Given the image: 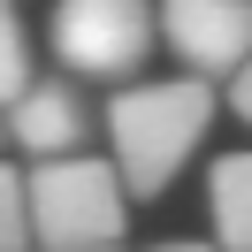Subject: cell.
<instances>
[{"instance_id": "cell-3", "label": "cell", "mask_w": 252, "mask_h": 252, "mask_svg": "<svg viewBox=\"0 0 252 252\" xmlns=\"http://www.w3.org/2000/svg\"><path fill=\"white\" fill-rule=\"evenodd\" d=\"M46 46L84 84H130L160 46V8L153 0H54Z\"/></svg>"}, {"instance_id": "cell-12", "label": "cell", "mask_w": 252, "mask_h": 252, "mask_svg": "<svg viewBox=\"0 0 252 252\" xmlns=\"http://www.w3.org/2000/svg\"><path fill=\"white\" fill-rule=\"evenodd\" d=\"M0 138H8V123H0Z\"/></svg>"}, {"instance_id": "cell-11", "label": "cell", "mask_w": 252, "mask_h": 252, "mask_svg": "<svg viewBox=\"0 0 252 252\" xmlns=\"http://www.w3.org/2000/svg\"><path fill=\"white\" fill-rule=\"evenodd\" d=\"M77 252H123V245H77Z\"/></svg>"}, {"instance_id": "cell-5", "label": "cell", "mask_w": 252, "mask_h": 252, "mask_svg": "<svg viewBox=\"0 0 252 252\" xmlns=\"http://www.w3.org/2000/svg\"><path fill=\"white\" fill-rule=\"evenodd\" d=\"M0 123H8V138L23 145L31 160L46 153H84V138H92V99H84V77H31L8 107H0Z\"/></svg>"}, {"instance_id": "cell-6", "label": "cell", "mask_w": 252, "mask_h": 252, "mask_svg": "<svg viewBox=\"0 0 252 252\" xmlns=\"http://www.w3.org/2000/svg\"><path fill=\"white\" fill-rule=\"evenodd\" d=\"M206 214H214V245L221 252H252V153L214 160V176H206Z\"/></svg>"}, {"instance_id": "cell-4", "label": "cell", "mask_w": 252, "mask_h": 252, "mask_svg": "<svg viewBox=\"0 0 252 252\" xmlns=\"http://www.w3.org/2000/svg\"><path fill=\"white\" fill-rule=\"evenodd\" d=\"M160 46L191 77H237L252 54V0H160Z\"/></svg>"}, {"instance_id": "cell-9", "label": "cell", "mask_w": 252, "mask_h": 252, "mask_svg": "<svg viewBox=\"0 0 252 252\" xmlns=\"http://www.w3.org/2000/svg\"><path fill=\"white\" fill-rule=\"evenodd\" d=\"M229 107H237V123H252V54L237 62V77H229Z\"/></svg>"}, {"instance_id": "cell-10", "label": "cell", "mask_w": 252, "mask_h": 252, "mask_svg": "<svg viewBox=\"0 0 252 252\" xmlns=\"http://www.w3.org/2000/svg\"><path fill=\"white\" fill-rule=\"evenodd\" d=\"M153 252H221V245H199V237H176V245H153Z\"/></svg>"}, {"instance_id": "cell-8", "label": "cell", "mask_w": 252, "mask_h": 252, "mask_svg": "<svg viewBox=\"0 0 252 252\" xmlns=\"http://www.w3.org/2000/svg\"><path fill=\"white\" fill-rule=\"evenodd\" d=\"M23 245H31V184L0 160V252H23Z\"/></svg>"}, {"instance_id": "cell-2", "label": "cell", "mask_w": 252, "mask_h": 252, "mask_svg": "<svg viewBox=\"0 0 252 252\" xmlns=\"http://www.w3.org/2000/svg\"><path fill=\"white\" fill-rule=\"evenodd\" d=\"M23 184H31V245H46V252L123 245L130 184H123V168H115V160H92V153H46Z\"/></svg>"}, {"instance_id": "cell-1", "label": "cell", "mask_w": 252, "mask_h": 252, "mask_svg": "<svg viewBox=\"0 0 252 252\" xmlns=\"http://www.w3.org/2000/svg\"><path fill=\"white\" fill-rule=\"evenodd\" d=\"M214 130V77H160V84H123L107 99V145H115V168H123L130 199H160L176 184L199 138Z\"/></svg>"}, {"instance_id": "cell-7", "label": "cell", "mask_w": 252, "mask_h": 252, "mask_svg": "<svg viewBox=\"0 0 252 252\" xmlns=\"http://www.w3.org/2000/svg\"><path fill=\"white\" fill-rule=\"evenodd\" d=\"M31 77H38V69H31V23H23L16 0H0V107H8Z\"/></svg>"}]
</instances>
